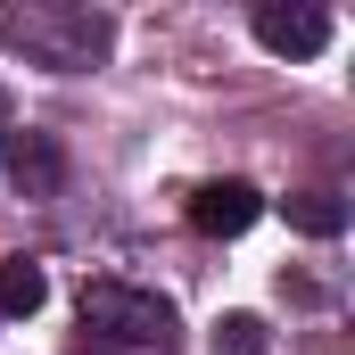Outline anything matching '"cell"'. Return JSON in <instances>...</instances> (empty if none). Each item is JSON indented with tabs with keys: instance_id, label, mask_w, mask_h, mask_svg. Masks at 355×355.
<instances>
[{
	"instance_id": "8992f818",
	"label": "cell",
	"mask_w": 355,
	"mask_h": 355,
	"mask_svg": "<svg viewBox=\"0 0 355 355\" xmlns=\"http://www.w3.org/2000/svg\"><path fill=\"white\" fill-rule=\"evenodd\" d=\"M289 223H297L306 240H339V232H347V207H339L331 190H297V198H289Z\"/></svg>"
},
{
	"instance_id": "ba28073f",
	"label": "cell",
	"mask_w": 355,
	"mask_h": 355,
	"mask_svg": "<svg viewBox=\"0 0 355 355\" xmlns=\"http://www.w3.org/2000/svg\"><path fill=\"white\" fill-rule=\"evenodd\" d=\"M265 347H272V331L257 314H223L215 322V355H265Z\"/></svg>"
},
{
	"instance_id": "3957f363",
	"label": "cell",
	"mask_w": 355,
	"mask_h": 355,
	"mask_svg": "<svg viewBox=\"0 0 355 355\" xmlns=\"http://www.w3.org/2000/svg\"><path fill=\"white\" fill-rule=\"evenodd\" d=\"M257 42H265L272 58H322L331 50V8H306V0H265L257 8Z\"/></svg>"
},
{
	"instance_id": "52a82bcc",
	"label": "cell",
	"mask_w": 355,
	"mask_h": 355,
	"mask_svg": "<svg viewBox=\"0 0 355 355\" xmlns=\"http://www.w3.org/2000/svg\"><path fill=\"white\" fill-rule=\"evenodd\" d=\"M8 174L33 182V190H50V182H58V149H50L42 132H8Z\"/></svg>"
},
{
	"instance_id": "6da1fadb",
	"label": "cell",
	"mask_w": 355,
	"mask_h": 355,
	"mask_svg": "<svg viewBox=\"0 0 355 355\" xmlns=\"http://www.w3.org/2000/svg\"><path fill=\"white\" fill-rule=\"evenodd\" d=\"M0 42H17L33 67H50V75H83L107 58V42H116V25L99 17V8H50V0H25V8H0Z\"/></svg>"
},
{
	"instance_id": "5b68a950",
	"label": "cell",
	"mask_w": 355,
	"mask_h": 355,
	"mask_svg": "<svg viewBox=\"0 0 355 355\" xmlns=\"http://www.w3.org/2000/svg\"><path fill=\"white\" fill-rule=\"evenodd\" d=\"M42 297H50V272H42V257H8V265H0V322L42 314Z\"/></svg>"
},
{
	"instance_id": "7a4b0ae2",
	"label": "cell",
	"mask_w": 355,
	"mask_h": 355,
	"mask_svg": "<svg viewBox=\"0 0 355 355\" xmlns=\"http://www.w3.org/2000/svg\"><path fill=\"white\" fill-rule=\"evenodd\" d=\"M83 322L124 339V347H149V339L174 331V306L157 289H132V281H83Z\"/></svg>"
},
{
	"instance_id": "277c9868",
	"label": "cell",
	"mask_w": 355,
	"mask_h": 355,
	"mask_svg": "<svg viewBox=\"0 0 355 355\" xmlns=\"http://www.w3.org/2000/svg\"><path fill=\"white\" fill-rule=\"evenodd\" d=\"M257 215H265L257 182H198L190 190V232H207V240H240Z\"/></svg>"
}]
</instances>
